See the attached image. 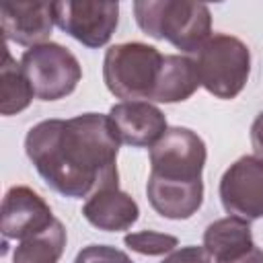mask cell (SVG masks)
Instances as JSON below:
<instances>
[{
  "instance_id": "cell-7",
  "label": "cell",
  "mask_w": 263,
  "mask_h": 263,
  "mask_svg": "<svg viewBox=\"0 0 263 263\" xmlns=\"http://www.w3.org/2000/svg\"><path fill=\"white\" fill-rule=\"evenodd\" d=\"M53 12H55V25L90 49L109 43L119 23L117 2L66 0V2H53Z\"/></svg>"
},
{
  "instance_id": "cell-20",
  "label": "cell",
  "mask_w": 263,
  "mask_h": 263,
  "mask_svg": "<svg viewBox=\"0 0 263 263\" xmlns=\"http://www.w3.org/2000/svg\"><path fill=\"white\" fill-rule=\"evenodd\" d=\"M251 144H253L255 156L263 158V111L257 115V119L251 125Z\"/></svg>"
},
{
  "instance_id": "cell-1",
  "label": "cell",
  "mask_w": 263,
  "mask_h": 263,
  "mask_svg": "<svg viewBox=\"0 0 263 263\" xmlns=\"http://www.w3.org/2000/svg\"><path fill=\"white\" fill-rule=\"evenodd\" d=\"M119 144L109 115L82 113L33 125L25 138V152L55 193L90 197L117 187Z\"/></svg>"
},
{
  "instance_id": "cell-16",
  "label": "cell",
  "mask_w": 263,
  "mask_h": 263,
  "mask_svg": "<svg viewBox=\"0 0 263 263\" xmlns=\"http://www.w3.org/2000/svg\"><path fill=\"white\" fill-rule=\"evenodd\" d=\"M66 247V228L60 220H53V224L18 242L12 255V263H58Z\"/></svg>"
},
{
  "instance_id": "cell-8",
  "label": "cell",
  "mask_w": 263,
  "mask_h": 263,
  "mask_svg": "<svg viewBox=\"0 0 263 263\" xmlns=\"http://www.w3.org/2000/svg\"><path fill=\"white\" fill-rule=\"evenodd\" d=\"M220 201L230 216L263 218V158L240 156L220 179Z\"/></svg>"
},
{
  "instance_id": "cell-6",
  "label": "cell",
  "mask_w": 263,
  "mask_h": 263,
  "mask_svg": "<svg viewBox=\"0 0 263 263\" xmlns=\"http://www.w3.org/2000/svg\"><path fill=\"white\" fill-rule=\"evenodd\" d=\"M21 66L35 97L41 101H58L72 95L82 78L76 55L51 41L29 47L21 58Z\"/></svg>"
},
{
  "instance_id": "cell-14",
  "label": "cell",
  "mask_w": 263,
  "mask_h": 263,
  "mask_svg": "<svg viewBox=\"0 0 263 263\" xmlns=\"http://www.w3.org/2000/svg\"><path fill=\"white\" fill-rule=\"evenodd\" d=\"M199 76L191 55H164L162 70L150 101L154 103H179L187 101L199 88Z\"/></svg>"
},
{
  "instance_id": "cell-17",
  "label": "cell",
  "mask_w": 263,
  "mask_h": 263,
  "mask_svg": "<svg viewBox=\"0 0 263 263\" xmlns=\"http://www.w3.org/2000/svg\"><path fill=\"white\" fill-rule=\"evenodd\" d=\"M123 242L125 247H129L140 255H166V253H173L179 245L177 236L154 232V230H140V232L125 234Z\"/></svg>"
},
{
  "instance_id": "cell-19",
  "label": "cell",
  "mask_w": 263,
  "mask_h": 263,
  "mask_svg": "<svg viewBox=\"0 0 263 263\" xmlns=\"http://www.w3.org/2000/svg\"><path fill=\"white\" fill-rule=\"evenodd\" d=\"M162 263H212V255L205 251V247H183L175 249L168 257H164Z\"/></svg>"
},
{
  "instance_id": "cell-10",
  "label": "cell",
  "mask_w": 263,
  "mask_h": 263,
  "mask_svg": "<svg viewBox=\"0 0 263 263\" xmlns=\"http://www.w3.org/2000/svg\"><path fill=\"white\" fill-rule=\"evenodd\" d=\"M109 119L121 144L132 148H152L166 127L164 113L148 101H123L111 107Z\"/></svg>"
},
{
  "instance_id": "cell-9",
  "label": "cell",
  "mask_w": 263,
  "mask_h": 263,
  "mask_svg": "<svg viewBox=\"0 0 263 263\" xmlns=\"http://www.w3.org/2000/svg\"><path fill=\"white\" fill-rule=\"evenodd\" d=\"M51 208L45 199L25 185H14L6 191L2 199V222L0 230L4 238L25 240L53 224Z\"/></svg>"
},
{
  "instance_id": "cell-12",
  "label": "cell",
  "mask_w": 263,
  "mask_h": 263,
  "mask_svg": "<svg viewBox=\"0 0 263 263\" xmlns=\"http://www.w3.org/2000/svg\"><path fill=\"white\" fill-rule=\"evenodd\" d=\"M82 216L99 230L119 232L132 228L140 216V208L132 195L119 187H111L92 193L82 205Z\"/></svg>"
},
{
  "instance_id": "cell-18",
  "label": "cell",
  "mask_w": 263,
  "mask_h": 263,
  "mask_svg": "<svg viewBox=\"0 0 263 263\" xmlns=\"http://www.w3.org/2000/svg\"><path fill=\"white\" fill-rule=\"evenodd\" d=\"M74 263H132V259L123 251H119L115 247L88 245L76 255Z\"/></svg>"
},
{
  "instance_id": "cell-5",
  "label": "cell",
  "mask_w": 263,
  "mask_h": 263,
  "mask_svg": "<svg viewBox=\"0 0 263 263\" xmlns=\"http://www.w3.org/2000/svg\"><path fill=\"white\" fill-rule=\"evenodd\" d=\"M199 84L218 99H234L251 74V51L232 35L214 33L193 55Z\"/></svg>"
},
{
  "instance_id": "cell-15",
  "label": "cell",
  "mask_w": 263,
  "mask_h": 263,
  "mask_svg": "<svg viewBox=\"0 0 263 263\" xmlns=\"http://www.w3.org/2000/svg\"><path fill=\"white\" fill-rule=\"evenodd\" d=\"M4 60L0 66V113L14 115L27 109L35 97L33 86L23 72V66L10 55L8 47L4 45Z\"/></svg>"
},
{
  "instance_id": "cell-13",
  "label": "cell",
  "mask_w": 263,
  "mask_h": 263,
  "mask_svg": "<svg viewBox=\"0 0 263 263\" xmlns=\"http://www.w3.org/2000/svg\"><path fill=\"white\" fill-rule=\"evenodd\" d=\"M203 247L216 261H228L255 247L249 220L228 216L212 222L203 232Z\"/></svg>"
},
{
  "instance_id": "cell-4",
  "label": "cell",
  "mask_w": 263,
  "mask_h": 263,
  "mask_svg": "<svg viewBox=\"0 0 263 263\" xmlns=\"http://www.w3.org/2000/svg\"><path fill=\"white\" fill-rule=\"evenodd\" d=\"M164 55L146 43L111 45L103 60V80L111 95L123 101H148L154 95Z\"/></svg>"
},
{
  "instance_id": "cell-21",
  "label": "cell",
  "mask_w": 263,
  "mask_h": 263,
  "mask_svg": "<svg viewBox=\"0 0 263 263\" xmlns=\"http://www.w3.org/2000/svg\"><path fill=\"white\" fill-rule=\"evenodd\" d=\"M216 263H263V251L259 247H253L251 251H247L240 257H234L228 261H216Z\"/></svg>"
},
{
  "instance_id": "cell-3",
  "label": "cell",
  "mask_w": 263,
  "mask_h": 263,
  "mask_svg": "<svg viewBox=\"0 0 263 263\" xmlns=\"http://www.w3.org/2000/svg\"><path fill=\"white\" fill-rule=\"evenodd\" d=\"M134 14L146 35L168 41L185 55H193L212 37V14L201 2L138 0Z\"/></svg>"
},
{
  "instance_id": "cell-2",
  "label": "cell",
  "mask_w": 263,
  "mask_h": 263,
  "mask_svg": "<svg viewBox=\"0 0 263 263\" xmlns=\"http://www.w3.org/2000/svg\"><path fill=\"white\" fill-rule=\"evenodd\" d=\"M205 156L203 140L187 127H168L150 148L146 195L162 218L187 220L201 208Z\"/></svg>"
},
{
  "instance_id": "cell-11",
  "label": "cell",
  "mask_w": 263,
  "mask_h": 263,
  "mask_svg": "<svg viewBox=\"0 0 263 263\" xmlns=\"http://www.w3.org/2000/svg\"><path fill=\"white\" fill-rule=\"evenodd\" d=\"M0 25L6 41L25 47L47 43L55 25L53 2H4L0 6Z\"/></svg>"
}]
</instances>
